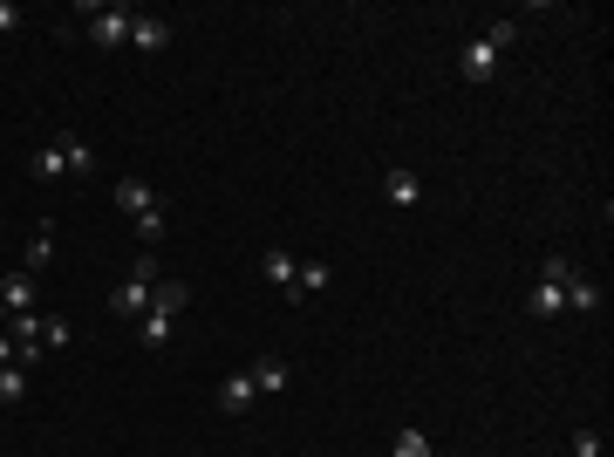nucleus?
<instances>
[{
  "label": "nucleus",
  "instance_id": "f257e3e1",
  "mask_svg": "<svg viewBox=\"0 0 614 457\" xmlns=\"http://www.w3.org/2000/svg\"><path fill=\"white\" fill-rule=\"evenodd\" d=\"M130 21H137V7H89V41H96V48H123V41H130Z\"/></svg>",
  "mask_w": 614,
  "mask_h": 457
},
{
  "label": "nucleus",
  "instance_id": "f03ea898",
  "mask_svg": "<svg viewBox=\"0 0 614 457\" xmlns=\"http://www.w3.org/2000/svg\"><path fill=\"white\" fill-rule=\"evenodd\" d=\"M246 376H253V389H260V396H280V389L294 382V369H287L280 355H253V362H246Z\"/></svg>",
  "mask_w": 614,
  "mask_h": 457
},
{
  "label": "nucleus",
  "instance_id": "7ed1b4c3",
  "mask_svg": "<svg viewBox=\"0 0 614 457\" xmlns=\"http://www.w3.org/2000/svg\"><path fill=\"white\" fill-rule=\"evenodd\" d=\"M458 76H464V82H492V76H499V48H492V41L478 35V41H471V48H464Z\"/></svg>",
  "mask_w": 614,
  "mask_h": 457
},
{
  "label": "nucleus",
  "instance_id": "20e7f679",
  "mask_svg": "<svg viewBox=\"0 0 614 457\" xmlns=\"http://www.w3.org/2000/svg\"><path fill=\"white\" fill-rule=\"evenodd\" d=\"M151 294H157V287H144V280L130 273L123 287H110V307H116V314H130V321H144V314H151Z\"/></svg>",
  "mask_w": 614,
  "mask_h": 457
},
{
  "label": "nucleus",
  "instance_id": "39448f33",
  "mask_svg": "<svg viewBox=\"0 0 614 457\" xmlns=\"http://www.w3.org/2000/svg\"><path fill=\"white\" fill-rule=\"evenodd\" d=\"M253 403H260L253 376H246V369H232V376H226V389H219V410H226V417H246Z\"/></svg>",
  "mask_w": 614,
  "mask_h": 457
},
{
  "label": "nucleus",
  "instance_id": "423d86ee",
  "mask_svg": "<svg viewBox=\"0 0 614 457\" xmlns=\"http://www.w3.org/2000/svg\"><path fill=\"white\" fill-rule=\"evenodd\" d=\"M260 273H267V287H273V294H287V301H294V273H301V260H294L287 246H273L267 260H260Z\"/></svg>",
  "mask_w": 614,
  "mask_h": 457
},
{
  "label": "nucleus",
  "instance_id": "0eeeda50",
  "mask_svg": "<svg viewBox=\"0 0 614 457\" xmlns=\"http://www.w3.org/2000/svg\"><path fill=\"white\" fill-rule=\"evenodd\" d=\"M383 191H389V205H403V212H410V205L423 198V178L410 171V164H389V171H383Z\"/></svg>",
  "mask_w": 614,
  "mask_h": 457
},
{
  "label": "nucleus",
  "instance_id": "6e6552de",
  "mask_svg": "<svg viewBox=\"0 0 614 457\" xmlns=\"http://www.w3.org/2000/svg\"><path fill=\"white\" fill-rule=\"evenodd\" d=\"M130 41H137L144 55H164V48H171V21H151V14H137V21H130Z\"/></svg>",
  "mask_w": 614,
  "mask_h": 457
},
{
  "label": "nucleus",
  "instance_id": "1a4fd4ad",
  "mask_svg": "<svg viewBox=\"0 0 614 457\" xmlns=\"http://www.w3.org/2000/svg\"><path fill=\"white\" fill-rule=\"evenodd\" d=\"M0 301L14 307V314H35V273H28V267L7 273V280H0Z\"/></svg>",
  "mask_w": 614,
  "mask_h": 457
},
{
  "label": "nucleus",
  "instance_id": "9d476101",
  "mask_svg": "<svg viewBox=\"0 0 614 457\" xmlns=\"http://www.w3.org/2000/svg\"><path fill=\"white\" fill-rule=\"evenodd\" d=\"M526 314H539V321H553V314H567V287H553V280H539L533 294H526Z\"/></svg>",
  "mask_w": 614,
  "mask_h": 457
},
{
  "label": "nucleus",
  "instance_id": "9b49d317",
  "mask_svg": "<svg viewBox=\"0 0 614 457\" xmlns=\"http://www.w3.org/2000/svg\"><path fill=\"white\" fill-rule=\"evenodd\" d=\"M116 205L137 219V212H151V205H157V191L144 185V178H116Z\"/></svg>",
  "mask_w": 614,
  "mask_h": 457
},
{
  "label": "nucleus",
  "instance_id": "f8f14e48",
  "mask_svg": "<svg viewBox=\"0 0 614 457\" xmlns=\"http://www.w3.org/2000/svg\"><path fill=\"white\" fill-rule=\"evenodd\" d=\"M151 307H157V314H171V321H178V314H185V307H192V287H185V280H157V294H151Z\"/></svg>",
  "mask_w": 614,
  "mask_h": 457
},
{
  "label": "nucleus",
  "instance_id": "ddd939ff",
  "mask_svg": "<svg viewBox=\"0 0 614 457\" xmlns=\"http://www.w3.org/2000/svg\"><path fill=\"white\" fill-rule=\"evenodd\" d=\"M28 171H35V178H55V185H62V178H69V157H62V144H41V151L28 157Z\"/></svg>",
  "mask_w": 614,
  "mask_h": 457
},
{
  "label": "nucleus",
  "instance_id": "4468645a",
  "mask_svg": "<svg viewBox=\"0 0 614 457\" xmlns=\"http://www.w3.org/2000/svg\"><path fill=\"white\" fill-rule=\"evenodd\" d=\"M62 144V157H69V178H96V151L82 144V137H55Z\"/></svg>",
  "mask_w": 614,
  "mask_h": 457
},
{
  "label": "nucleus",
  "instance_id": "2eb2a0df",
  "mask_svg": "<svg viewBox=\"0 0 614 457\" xmlns=\"http://www.w3.org/2000/svg\"><path fill=\"white\" fill-rule=\"evenodd\" d=\"M567 307H574V314H601V287H594L587 273H574V280H567Z\"/></svg>",
  "mask_w": 614,
  "mask_h": 457
},
{
  "label": "nucleus",
  "instance_id": "dca6fc26",
  "mask_svg": "<svg viewBox=\"0 0 614 457\" xmlns=\"http://www.w3.org/2000/svg\"><path fill=\"white\" fill-rule=\"evenodd\" d=\"M321 287H328V260H301V273H294V301L321 294Z\"/></svg>",
  "mask_w": 614,
  "mask_h": 457
},
{
  "label": "nucleus",
  "instance_id": "f3484780",
  "mask_svg": "<svg viewBox=\"0 0 614 457\" xmlns=\"http://www.w3.org/2000/svg\"><path fill=\"white\" fill-rule=\"evenodd\" d=\"M137 342H144V348H171V314H157V307H151V314L137 321Z\"/></svg>",
  "mask_w": 614,
  "mask_h": 457
},
{
  "label": "nucleus",
  "instance_id": "a211bd4d",
  "mask_svg": "<svg viewBox=\"0 0 614 457\" xmlns=\"http://www.w3.org/2000/svg\"><path fill=\"white\" fill-rule=\"evenodd\" d=\"M0 403H28V369H21V362L0 369Z\"/></svg>",
  "mask_w": 614,
  "mask_h": 457
},
{
  "label": "nucleus",
  "instance_id": "6ab92c4d",
  "mask_svg": "<svg viewBox=\"0 0 614 457\" xmlns=\"http://www.w3.org/2000/svg\"><path fill=\"white\" fill-rule=\"evenodd\" d=\"M48 260H55V226H41L35 239H28V273H41Z\"/></svg>",
  "mask_w": 614,
  "mask_h": 457
},
{
  "label": "nucleus",
  "instance_id": "aec40b11",
  "mask_svg": "<svg viewBox=\"0 0 614 457\" xmlns=\"http://www.w3.org/2000/svg\"><path fill=\"white\" fill-rule=\"evenodd\" d=\"M69 342H76V328L62 314H41V348H69Z\"/></svg>",
  "mask_w": 614,
  "mask_h": 457
},
{
  "label": "nucleus",
  "instance_id": "412c9836",
  "mask_svg": "<svg viewBox=\"0 0 614 457\" xmlns=\"http://www.w3.org/2000/svg\"><path fill=\"white\" fill-rule=\"evenodd\" d=\"M389 457H430V437H423V430H396Z\"/></svg>",
  "mask_w": 614,
  "mask_h": 457
},
{
  "label": "nucleus",
  "instance_id": "4be33fe9",
  "mask_svg": "<svg viewBox=\"0 0 614 457\" xmlns=\"http://www.w3.org/2000/svg\"><path fill=\"white\" fill-rule=\"evenodd\" d=\"M574 260H567V253H546V267H539V280H553V287H567V280H574Z\"/></svg>",
  "mask_w": 614,
  "mask_h": 457
},
{
  "label": "nucleus",
  "instance_id": "5701e85b",
  "mask_svg": "<svg viewBox=\"0 0 614 457\" xmlns=\"http://www.w3.org/2000/svg\"><path fill=\"white\" fill-rule=\"evenodd\" d=\"M137 239H164V205H151V212H137Z\"/></svg>",
  "mask_w": 614,
  "mask_h": 457
},
{
  "label": "nucleus",
  "instance_id": "b1692460",
  "mask_svg": "<svg viewBox=\"0 0 614 457\" xmlns=\"http://www.w3.org/2000/svg\"><path fill=\"white\" fill-rule=\"evenodd\" d=\"M485 41H492V48H499V55H505V48L519 41V21H492V28H485Z\"/></svg>",
  "mask_w": 614,
  "mask_h": 457
},
{
  "label": "nucleus",
  "instance_id": "393cba45",
  "mask_svg": "<svg viewBox=\"0 0 614 457\" xmlns=\"http://www.w3.org/2000/svg\"><path fill=\"white\" fill-rule=\"evenodd\" d=\"M130 273H137L144 287H157V280H164V267H157V253H137V267H130Z\"/></svg>",
  "mask_w": 614,
  "mask_h": 457
},
{
  "label": "nucleus",
  "instance_id": "a878e982",
  "mask_svg": "<svg viewBox=\"0 0 614 457\" xmlns=\"http://www.w3.org/2000/svg\"><path fill=\"white\" fill-rule=\"evenodd\" d=\"M574 457H601V430H574Z\"/></svg>",
  "mask_w": 614,
  "mask_h": 457
},
{
  "label": "nucleus",
  "instance_id": "bb28decb",
  "mask_svg": "<svg viewBox=\"0 0 614 457\" xmlns=\"http://www.w3.org/2000/svg\"><path fill=\"white\" fill-rule=\"evenodd\" d=\"M14 28H21V7H14V0H0V35H14Z\"/></svg>",
  "mask_w": 614,
  "mask_h": 457
},
{
  "label": "nucleus",
  "instance_id": "cd10ccee",
  "mask_svg": "<svg viewBox=\"0 0 614 457\" xmlns=\"http://www.w3.org/2000/svg\"><path fill=\"white\" fill-rule=\"evenodd\" d=\"M7 362H21V342H14V335H0V369H7Z\"/></svg>",
  "mask_w": 614,
  "mask_h": 457
},
{
  "label": "nucleus",
  "instance_id": "c85d7f7f",
  "mask_svg": "<svg viewBox=\"0 0 614 457\" xmlns=\"http://www.w3.org/2000/svg\"><path fill=\"white\" fill-rule=\"evenodd\" d=\"M0 280H7V273H0Z\"/></svg>",
  "mask_w": 614,
  "mask_h": 457
}]
</instances>
